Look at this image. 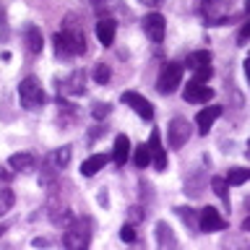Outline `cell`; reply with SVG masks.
<instances>
[{"label": "cell", "mask_w": 250, "mask_h": 250, "mask_svg": "<svg viewBox=\"0 0 250 250\" xmlns=\"http://www.w3.org/2000/svg\"><path fill=\"white\" fill-rule=\"evenodd\" d=\"M91 242V219L89 216H78L65 227V234H62V245L70 250H81Z\"/></svg>", "instance_id": "obj_1"}, {"label": "cell", "mask_w": 250, "mask_h": 250, "mask_svg": "<svg viewBox=\"0 0 250 250\" xmlns=\"http://www.w3.org/2000/svg\"><path fill=\"white\" fill-rule=\"evenodd\" d=\"M55 52L60 58H73L86 52V37L81 31H58L55 34Z\"/></svg>", "instance_id": "obj_2"}, {"label": "cell", "mask_w": 250, "mask_h": 250, "mask_svg": "<svg viewBox=\"0 0 250 250\" xmlns=\"http://www.w3.org/2000/svg\"><path fill=\"white\" fill-rule=\"evenodd\" d=\"M19 99H21V104L26 107L29 112H37V109L44 104L47 97H44L42 83H39L34 76H26V78L19 83Z\"/></svg>", "instance_id": "obj_3"}, {"label": "cell", "mask_w": 250, "mask_h": 250, "mask_svg": "<svg viewBox=\"0 0 250 250\" xmlns=\"http://www.w3.org/2000/svg\"><path fill=\"white\" fill-rule=\"evenodd\" d=\"M180 81H183V65L180 62H164L159 78H156V89H159V94H175Z\"/></svg>", "instance_id": "obj_4"}, {"label": "cell", "mask_w": 250, "mask_h": 250, "mask_svg": "<svg viewBox=\"0 0 250 250\" xmlns=\"http://www.w3.org/2000/svg\"><path fill=\"white\" fill-rule=\"evenodd\" d=\"M120 99H123V104L133 107V112H136L138 117H144V120H151L154 117V104L146 97H141L138 91H123Z\"/></svg>", "instance_id": "obj_5"}, {"label": "cell", "mask_w": 250, "mask_h": 250, "mask_svg": "<svg viewBox=\"0 0 250 250\" xmlns=\"http://www.w3.org/2000/svg\"><path fill=\"white\" fill-rule=\"evenodd\" d=\"M167 136H169V146L172 148L185 146L188 138H190V123H188L185 117H172V123L167 128Z\"/></svg>", "instance_id": "obj_6"}, {"label": "cell", "mask_w": 250, "mask_h": 250, "mask_svg": "<svg viewBox=\"0 0 250 250\" xmlns=\"http://www.w3.org/2000/svg\"><path fill=\"white\" fill-rule=\"evenodd\" d=\"M185 102H190V104H208L211 99H214V91L208 89V86H203L198 81H190L188 83V89L183 91Z\"/></svg>", "instance_id": "obj_7"}, {"label": "cell", "mask_w": 250, "mask_h": 250, "mask_svg": "<svg viewBox=\"0 0 250 250\" xmlns=\"http://www.w3.org/2000/svg\"><path fill=\"white\" fill-rule=\"evenodd\" d=\"M198 227H201V232H216V229H224L227 222L219 216L216 208L206 206L203 211H198Z\"/></svg>", "instance_id": "obj_8"}, {"label": "cell", "mask_w": 250, "mask_h": 250, "mask_svg": "<svg viewBox=\"0 0 250 250\" xmlns=\"http://www.w3.org/2000/svg\"><path fill=\"white\" fill-rule=\"evenodd\" d=\"M144 29L151 42H162L164 39V31H167V23H164V16L162 13H148L144 19Z\"/></svg>", "instance_id": "obj_9"}, {"label": "cell", "mask_w": 250, "mask_h": 250, "mask_svg": "<svg viewBox=\"0 0 250 250\" xmlns=\"http://www.w3.org/2000/svg\"><path fill=\"white\" fill-rule=\"evenodd\" d=\"M86 76H83V70H73L65 81H62V86H60V91L62 94H70V97H76V94H83V89H86Z\"/></svg>", "instance_id": "obj_10"}, {"label": "cell", "mask_w": 250, "mask_h": 250, "mask_svg": "<svg viewBox=\"0 0 250 250\" xmlns=\"http://www.w3.org/2000/svg\"><path fill=\"white\" fill-rule=\"evenodd\" d=\"M222 115V107H206V109H201L198 115H195V125H198V133H203L206 136L208 128L216 123V117Z\"/></svg>", "instance_id": "obj_11"}, {"label": "cell", "mask_w": 250, "mask_h": 250, "mask_svg": "<svg viewBox=\"0 0 250 250\" xmlns=\"http://www.w3.org/2000/svg\"><path fill=\"white\" fill-rule=\"evenodd\" d=\"M148 148H151V154H154V167L159 172H164V169H167V151H164L162 144H159V130L151 133V138H148Z\"/></svg>", "instance_id": "obj_12"}, {"label": "cell", "mask_w": 250, "mask_h": 250, "mask_svg": "<svg viewBox=\"0 0 250 250\" xmlns=\"http://www.w3.org/2000/svg\"><path fill=\"white\" fill-rule=\"evenodd\" d=\"M115 31H117L115 19H99V23H97V39L104 47H109L115 42Z\"/></svg>", "instance_id": "obj_13"}, {"label": "cell", "mask_w": 250, "mask_h": 250, "mask_svg": "<svg viewBox=\"0 0 250 250\" xmlns=\"http://www.w3.org/2000/svg\"><path fill=\"white\" fill-rule=\"evenodd\" d=\"M128 156H130V138H128V136H123V133H120V136L115 138L112 159H115V164H117V167H123V164H125V159H128Z\"/></svg>", "instance_id": "obj_14"}, {"label": "cell", "mask_w": 250, "mask_h": 250, "mask_svg": "<svg viewBox=\"0 0 250 250\" xmlns=\"http://www.w3.org/2000/svg\"><path fill=\"white\" fill-rule=\"evenodd\" d=\"M23 37H26V47H29V52H42V44H44V39H42V29L34 26V23H29L26 29H23Z\"/></svg>", "instance_id": "obj_15"}, {"label": "cell", "mask_w": 250, "mask_h": 250, "mask_svg": "<svg viewBox=\"0 0 250 250\" xmlns=\"http://www.w3.org/2000/svg\"><path fill=\"white\" fill-rule=\"evenodd\" d=\"M104 164H107V156L104 154H94V156H89V159H83L81 175L83 177H94L99 169H104Z\"/></svg>", "instance_id": "obj_16"}, {"label": "cell", "mask_w": 250, "mask_h": 250, "mask_svg": "<svg viewBox=\"0 0 250 250\" xmlns=\"http://www.w3.org/2000/svg\"><path fill=\"white\" fill-rule=\"evenodd\" d=\"M156 245H159V248H175L177 245L175 234H172V227L167 222L156 224Z\"/></svg>", "instance_id": "obj_17"}, {"label": "cell", "mask_w": 250, "mask_h": 250, "mask_svg": "<svg viewBox=\"0 0 250 250\" xmlns=\"http://www.w3.org/2000/svg\"><path fill=\"white\" fill-rule=\"evenodd\" d=\"M185 65L195 70V68H201V65H211V52L208 50H198V52H190L188 55V60H185Z\"/></svg>", "instance_id": "obj_18"}, {"label": "cell", "mask_w": 250, "mask_h": 250, "mask_svg": "<svg viewBox=\"0 0 250 250\" xmlns=\"http://www.w3.org/2000/svg\"><path fill=\"white\" fill-rule=\"evenodd\" d=\"M133 162H136L138 169H144V167H148V164L154 162V154H151V148H148V144H141V146L136 148V156H133Z\"/></svg>", "instance_id": "obj_19"}, {"label": "cell", "mask_w": 250, "mask_h": 250, "mask_svg": "<svg viewBox=\"0 0 250 250\" xmlns=\"http://www.w3.org/2000/svg\"><path fill=\"white\" fill-rule=\"evenodd\" d=\"M13 169H31L34 167V156L31 154H11V159H8Z\"/></svg>", "instance_id": "obj_20"}, {"label": "cell", "mask_w": 250, "mask_h": 250, "mask_svg": "<svg viewBox=\"0 0 250 250\" xmlns=\"http://www.w3.org/2000/svg\"><path fill=\"white\" fill-rule=\"evenodd\" d=\"M13 203H16V195L11 188H0V216L8 214V211L13 208Z\"/></svg>", "instance_id": "obj_21"}, {"label": "cell", "mask_w": 250, "mask_h": 250, "mask_svg": "<svg viewBox=\"0 0 250 250\" xmlns=\"http://www.w3.org/2000/svg\"><path fill=\"white\" fill-rule=\"evenodd\" d=\"M227 180H229V185H242L250 180V169H242V167H232L229 175H227Z\"/></svg>", "instance_id": "obj_22"}, {"label": "cell", "mask_w": 250, "mask_h": 250, "mask_svg": "<svg viewBox=\"0 0 250 250\" xmlns=\"http://www.w3.org/2000/svg\"><path fill=\"white\" fill-rule=\"evenodd\" d=\"M211 188H214V193H216L222 201H229V195H227V188H229V180H227V177H214V180H211Z\"/></svg>", "instance_id": "obj_23"}, {"label": "cell", "mask_w": 250, "mask_h": 250, "mask_svg": "<svg viewBox=\"0 0 250 250\" xmlns=\"http://www.w3.org/2000/svg\"><path fill=\"white\" fill-rule=\"evenodd\" d=\"M175 211H177V216L183 219L185 224H190L193 229H201V227H198V216L193 214V208H185V206H180V208H175Z\"/></svg>", "instance_id": "obj_24"}, {"label": "cell", "mask_w": 250, "mask_h": 250, "mask_svg": "<svg viewBox=\"0 0 250 250\" xmlns=\"http://www.w3.org/2000/svg\"><path fill=\"white\" fill-rule=\"evenodd\" d=\"M109 78H112V70H109V65H104V62H99V65L94 68V81L104 86V83L109 81Z\"/></svg>", "instance_id": "obj_25"}, {"label": "cell", "mask_w": 250, "mask_h": 250, "mask_svg": "<svg viewBox=\"0 0 250 250\" xmlns=\"http://www.w3.org/2000/svg\"><path fill=\"white\" fill-rule=\"evenodd\" d=\"M50 159L55 162V164H58V167L62 169V167H65V164L70 162V146H62V148H58V151H55L52 156H50Z\"/></svg>", "instance_id": "obj_26"}, {"label": "cell", "mask_w": 250, "mask_h": 250, "mask_svg": "<svg viewBox=\"0 0 250 250\" xmlns=\"http://www.w3.org/2000/svg\"><path fill=\"white\" fill-rule=\"evenodd\" d=\"M211 76H214V68H211V65H201V68H195V73H193V81H198V83H206Z\"/></svg>", "instance_id": "obj_27"}, {"label": "cell", "mask_w": 250, "mask_h": 250, "mask_svg": "<svg viewBox=\"0 0 250 250\" xmlns=\"http://www.w3.org/2000/svg\"><path fill=\"white\" fill-rule=\"evenodd\" d=\"M91 115L97 117V120L107 117V115H109V104H107V102H104V104H102V102H97V104H94V109H91Z\"/></svg>", "instance_id": "obj_28"}, {"label": "cell", "mask_w": 250, "mask_h": 250, "mask_svg": "<svg viewBox=\"0 0 250 250\" xmlns=\"http://www.w3.org/2000/svg\"><path fill=\"white\" fill-rule=\"evenodd\" d=\"M120 237H123L125 242H133V240H136V229H133L130 224H123V229H120Z\"/></svg>", "instance_id": "obj_29"}, {"label": "cell", "mask_w": 250, "mask_h": 250, "mask_svg": "<svg viewBox=\"0 0 250 250\" xmlns=\"http://www.w3.org/2000/svg\"><path fill=\"white\" fill-rule=\"evenodd\" d=\"M248 39H250V21H248V23H245V26H242V29H240V34H237V42H240V44H245V42H248Z\"/></svg>", "instance_id": "obj_30"}, {"label": "cell", "mask_w": 250, "mask_h": 250, "mask_svg": "<svg viewBox=\"0 0 250 250\" xmlns=\"http://www.w3.org/2000/svg\"><path fill=\"white\" fill-rule=\"evenodd\" d=\"M141 219H144L141 208H138V206H133V208H130V222H141Z\"/></svg>", "instance_id": "obj_31"}, {"label": "cell", "mask_w": 250, "mask_h": 250, "mask_svg": "<svg viewBox=\"0 0 250 250\" xmlns=\"http://www.w3.org/2000/svg\"><path fill=\"white\" fill-rule=\"evenodd\" d=\"M11 177H13V172H8L5 167H0V180H3V183H8Z\"/></svg>", "instance_id": "obj_32"}, {"label": "cell", "mask_w": 250, "mask_h": 250, "mask_svg": "<svg viewBox=\"0 0 250 250\" xmlns=\"http://www.w3.org/2000/svg\"><path fill=\"white\" fill-rule=\"evenodd\" d=\"M245 78H248V81H250V55H248V58H245Z\"/></svg>", "instance_id": "obj_33"}, {"label": "cell", "mask_w": 250, "mask_h": 250, "mask_svg": "<svg viewBox=\"0 0 250 250\" xmlns=\"http://www.w3.org/2000/svg\"><path fill=\"white\" fill-rule=\"evenodd\" d=\"M44 245H47V240H42V237L34 240V248H44Z\"/></svg>", "instance_id": "obj_34"}, {"label": "cell", "mask_w": 250, "mask_h": 250, "mask_svg": "<svg viewBox=\"0 0 250 250\" xmlns=\"http://www.w3.org/2000/svg\"><path fill=\"white\" fill-rule=\"evenodd\" d=\"M141 3H144V5H151V8H154V5H159L162 0H141Z\"/></svg>", "instance_id": "obj_35"}, {"label": "cell", "mask_w": 250, "mask_h": 250, "mask_svg": "<svg viewBox=\"0 0 250 250\" xmlns=\"http://www.w3.org/2000/svg\"><path fill=\"white\" fill-rule=\"evenodd\" d=\"M242 229H245V232H250V216L245 219V222H242Z\"/></svg>", "instance_id": "obj_36"}, {"label": "cell", "mask_w": 250, "mask_h": 250, "mask_svg": "<svg viewBox=\"0 0 250 250\" xmlns=\"http://www.w3.org/2000/svg\"><path fill=\"white\" fill-rule=\"evenodd\" d=\"M3 232H5V227H3V224H0V237H3Z\"/></svg>", "instance_id": "obj_37"}, {"label": "cell", "mask_w": 250, "mask_h": 250, "mask_svg": "<svg viewBox=\"0 0 250 250\" xmlns=\"http://www.w3.org/2000/svg\"><path fill=\"white\" fill-rule=\"evenodd\" d=\"M245 8H248V11H250V0H245Z\"/></svg>", "instance_id": "obj_38"}, {"label": "cell", "mask_w": 250, "mask_h": 250, "mask_svg": "<svg viewBox=\"0 0 250 250\" xmlns=\"http://www.w3.org/2000/svg\"><path fill=\"white\" fill-rule=\"evenodd\" d=\"M248 156H250V138H248Z\"/></svg>", "instance_id": "obj_39"}, {"label": "cell", "mask_w": 250, "mask_h": 250, "mask_svg": "<svg viewBox=\"0 0 250 250\" xmlns=\"http://www.w3.org/2000/svg\"><path fill=\"white\" fill-rule=\"evenodd\" d=\"M201 3H214V0H201Z\"/></svg>", "instance_id": "obj_40"}]
</instances>
